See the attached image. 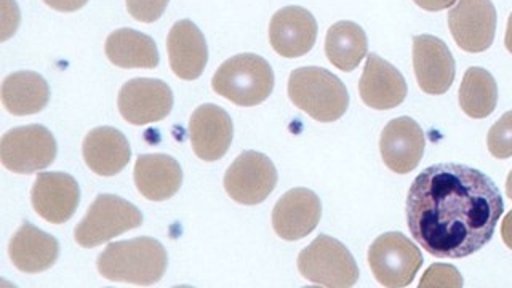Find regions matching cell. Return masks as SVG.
Returning a JSON list of instances; mask_svg holds the SVG:
<instances>
[{"instance_id":"25","label":"cell","mask_w":512,"mask_h":288,"mask_svg":"<svg viewBox=\"0 0 512 288\" xmlns=\"http://www.w3.org/2000/svg\"><path fill=\"white\" fill-rule=\"evenodd\" d=\"M368 52V39L364 29L352 21H338L328 29L325 37V53L330 63L343 72H351L359 66Z\"/></svg>"},{"instance_id":"9","label":"cell","mask_w":512,"mask_h":288,"mask_svg":"<svg viewBox=\"0 0 512 288\" xmlns=\"http://www.w3.org/2000/svg\"><path fill=\"white\" fill-rule=\"evenodd\" d=\"M277 184V170L268 156L245 151L232 162L224 175V189L242 205H258L271 196Z\"/></svg>"},{"instance_id":"23","label":"cell","mask_w":512,"mask_h":288,"mask_svg":"<svg viewBox=\"0 0 512 288\" xmlns=\"http://www.w3.org/2000/svg\"><path fill=\"white\" fill-rule=\"evenodd\" d=\"M104 53L112 64L124 69H156L160 63L154 39L130 28L111 32Z\"/></svg>"},{"instance_id":"10","label":"cell","mask_w":512,"mask_h":288,"mask_svg":"<svg viewBox=\"0 0 512 288\" xmlns=\"http://www.w3.org/2000/svg\"><path fill=\"white\" fill-rule=\"evenodd\" d=\"M448 28L464 52H485L495 40V5L492 0H458L448 12Z\"/></svg>"},{"instance_id":"22","label":"cell","mask_w":512,"mask_h":288,"mask_svg":"<svg viewBox=\"0 0 512 288\" xmlns=\"http://www.w3.org/2000/svg\"><path fill=\"white\" fill-rule=\"evenodd\" d=\"M8 255L20 271L37 274L47 271L56 263L60 256V244L55 237L26 221L13 236Z\"/></svg>"},{"instance_id":"24","label":"cell","mask_w":512,"mask_h":288,"mask_svg":"<svg viewBox=\"0 0 512 288\" xmlns=\"http://www.w3.org/2000/svg\"><path fill=\"white\" fill-rule=\"evenodd\" d=\"M50 88L44 77L32 71L13 72L2 84V103L13 116H31L44 111Z\"/></svg>"},{"instance_id":"34","label":"cell","mask_w":512,"mask_h":288,"mask_svg":"<svg viewBox=\"0 0 512 288\" xmlns=\"http://www.w3.org/2000/svg\"><path fill=\"white\" fill-rule=\"evenodd\" d=\"M506 192H508L509 199L512 200V170L508 175V180H506Z\"/></svg>"},{"instance_id":"29","label":"cell","mask_w":512,"mask_h":288,"mask_svg":"<svg viewBox=\"0 0 512 288\" xmlns=\"http://www.w3.org/2000/svg\"><path fill=\"white\" fill-rule=\"evenodd\" d=\"M170 0H127L128 13L141 23H154L164 15Z\"/></svg>"},{"instance_id":"17","label":"cell","mask_w":512,"mask_h":288,"mask_svg":"<svg viewBox=\"0 0 512 288\" xmlns=\"http://www.w3.org/2000/svg\"><path fill=\"white\" fill-rule=\"evenodd\" d=\"M234 127L228 112L215 104H202L192 112L189 138L199 159L215 162L231 148Z\"/></svg>"},{"instance_id":"13","label":"cell","mask_w":512,"mask_h":288,"mask_svg":"<svg viewBox=\"0 0 512 288\" xmlns=\"http://www.w3.org/2000/svg\"><path fill=\"white\" fill-rule=\"evenodd\" d=\"M80 202L77 181L68 173H39L32 186L31 204L34 212L52 224L71 220Z\"/></svg>"},{"instance_id":"1","label":"cell","mask_w":512,"mask_h":288,"mask_svg":"<svg viewBox=\"0 0 512 288\" xmlns=\"http://www.w3.org/2000/svg\"><path fill=\"white\" fill-rule=\"evenodd\" d=\"M504 212L495 181L477 168L437 164L408 189L405 215L413 239L437 258H466L492 240Z\"/></svg>"},{"instance_id":"30","label":"cell","mask_w":512,"mask_h":288,"mask_svg":"<svg viewBox=\"0 0 512 288\" xmlns=\"http://www.w3.org/2000/svg\"><path fill=\"white\" fill-rule=\"evenodd\" d=\"M44 2L56 12L63 13L77 12L88 4V0H44Z\"/></svg>"},{"instance_id":"33","label":"cell","mask_w":512,"mask_h":288,"mask_svg":"<svg viewBox=\"0 0 512 288\" xmlns=\"http://www.w3.org/2000/svg\"><path fill=\"white\" fill-rule=\"evenodd\" d=\"M504 45L508 48V52L512 55V13L509 16L508 28H506V37H504Z\"/></svg>"},{"instance_id":"12","label":"cell","mask_w":512,"mask_h":288,"mask_svg":"<svg viewBox=\"0 0 512 288\" xmlns=\"http://www.w3.org/2000/svg\"><path fill=\"white\" fill-rule=\"evenodd\" d=\"M416 82L428 95H444L455 80L456 66L444 40L429 34L413 37Z\"/></svg>"},{"instance_id":"2","label":"cell","mask_w":512,"mask_h":288,"mask_svg":"<svg viewBox=\"0 0 512 288\" xmlns=\"http://www.w3.org/2000/svg\"><path fill=\"white\" fill-rule=\"evenodd\" d=\"M167 252L159 240L136 237L109 244L98 256L96 266L104 279L124 284H157L167 271Z\"/></svg>"},{"instance_id":"6","label":"cell","mask_w":512,"mask_h":288,"mask_svg":"<svg viewBox=\"0 0 512 288\" xmlns=\"http://www.w3.org/2000/svg\"><path fill=\"white\" fill-rule=\"evenodd\" d=\"M143 215L128 200L112 194H100L88 208L84 220L74 231L77 244L84 248H95L106 244L114 237L140 228Z\"/></svg>"},{"instance_id":"19","label":"cell","mask_w":512,"mask_h":288,"mask_svg":"<svg viewBox=\"0 0 512 288\" xmlns=\"http://www.w3.org/2000/svg\"><path fill=\"white\" fill-rule=\"evenodd\" d=\"M168 60L175 76L196 80L202 76L208 61L207 40L191 20L173 24L167 37Z\"/></svg>"},{"instance_id":"8","label":"cell","mask_w":512,"mask_h":288,"mask_svg":"<svg viewBox=\"0 0 512 288\" xmlns=\"http://www.w3.org/2000/svg\"><path fill=\"white\" fill-rule=\"evenodd\" d=\"M55 136L44 125L8 130L0 141V160L7 170L32 175L50 167L56 159Z\"/></svg>"},{"instance_id":"32","label":"cell","mask_w":512,"mask_h":288,"mask_svg":"<svg viewBox=\"0 0 512 288\" xmlns=\"http://www.w3.org/2000/svg\"><path fill=\"white\" fill-rule=\"evenodd\" d=\"M501 237H503L504 244L508 245L512 250V210L503 220V226H501Z\"/></svg>"},{"instance_id":"27","label":"cell","mask_w":512,"mask_h":288,"mask_svg":"<svg viewBox=\"0 0 512 288\" xmlns=\"http://www.w3.org/2000/svg\"><path fill=\"white\" fill-rule=\"evenodd\" d=\"M488 151L496 159L512 157V111L506 112L493 124L487 136Z\"/></svg>"},{"instance_id":"21","label":"cell","mask_w":512,"mask_h":288,"mask_svg":"<svg viewBox=\"0 0 512 288\" xmlns=\"http://www.w3.org/2000/svg\"><path fill=\"white\" fill-rule=\"evenodd\" d=\"M133 178L146 199L162 202L180 191L183 170L178 160L167 154H143L136 159Z\"/></svg>"},{"instance_id":"11","label":"cell","mask_w":512,"mask_h":288,"mask_svg":"<svg viewBox=\"0 0 512 288\" xmlns=\"http://www.w3.org/2000/svg\"><path fill=\"white\" fill-rule=\"evenodd\" d=\"M120 116L132 125L160 122L172 112V88L159 79H132L117 96Z\"/></svg>"},{"instance_id":"5","label":"cell","mask_w":512,"mask_h":288,"mask_svg":"<svg viewBox=\"0 0 512 288\" xmlns=\"http://www.w3.org/2000/svg\"><path fill=\"white\" fill-rule=\"evenodd\" d=\"M301 276L320 287H354L359 268L346 245L340 240L320 234L298 256Z\"/></svg>"},{"instance_id":"18","label":"cell","mask_w":512,"mask_h":288,"mask_svg":"<svg viewBox=\"0 0 512 288\" xmlns=\"http://www.w3.org/2000/svg\"><path fill=\"white\" fill-rule=\"evenodd\" d=\"M407 92V82L399 69L370 53L359 82L360 98L368 108L378 111L397 108L404 103Z\"/></svg>"},{"instance_id":"15","label":"cell","mask_w":512,"mask_h":288,"mask_svg":"<svg viewBox=\"0 0 512 288\" xmlns=\"http://www.w3.org/2000/svg\"><path fill=\"white\" fill-rule=\"evenodd\" d=\"M322 204L311 189L295 188L285 192L272 210V228L280 239L295 242L309 236L319 224Z\"/></svg>"},{"instance_id":"16","label":"cell","mask_w":512,"mask_h":288,"mask_svg":"<svg viewBox=\"0 0 512 288\" xmlns=\"http://www.w3.org/2000/svg\"><path fill=\"white\" fill-rule=\"evenodd\" d=\"M426 138L420 125L410 117H399L383 128L380 151L389 170L399 175L410 173L423 159Z\"/></svg>"},{"instance_id":"31","label":"cell","mask_w":512,"mask_h":288,"mask_svg":"<svg viewBox=\"0 0 512 288\" xmlns=\"http://www.w3.org/2000/svg\"><path fill=\"white\" fill-rule=\"evenodd\" d=\"M413 2L428 12H440V10L452 7L456 0H413Z\"/></svg>"},{"instance_id":"7","label":"cell","mask_w":512,"mask_h":288,"mask_svg":"<svg viewBox=\"0 0 512 288\" xmlns=\"http://www.w3.org/2000/svg\"><path fill=\"white\" fill-rule=\"evenodd\" d=\"M368 264L383 287H408L423 266V255L404 234L386 232L368 250Z\"/></svg>"},{"instance_id":"3","label":"cell","mask_w":512,"mask_h":288,"mask_svg":"<svg viewBox=\"0 0 512 288\" xmlns=\"http://www.w3.org/2000/svg\"><path fill=\"white\" fill-rule=\"evenodd\" d=\"M288 96L296 108L324 124L341 119L348 111V88L324 68L295 69L288 79Z\"/></svg>"},{"instance_id":"26","label":"cell","mask_w":512,"mask_h":288,"mask_svg":"<svg viewBox=\"0 0 512 288\" xmlns=\"http://www.w3.org/2000/svg\"><path fill=\"white\" fill-rule=\"evenodd\" d=\"M498 85L484 68H469L460 87V106L471 119H485L496 109Z\"/></svg>"},{"instance_id":"4","label":"cell","mask_w":512,"mask_h":288,"mask_svg":"<svg viewBox=\"0 0 512 288\" xmlns=\"http://www.w3.org/2000/svg\"><path fill=\"white\" fill-rule=\"evenodd\" d=\"M212 87L231 103L252 108L268 100L274 90V71L263 56L240 53L216 69Z\"/></svg>"},{"instance_id":"14","label":"cell","mask_w":512,"mask_h":288,"mask_svg":"<svg viewBox=\"0 0 512 288\" xmlns=\"http://www.w3.org/2000/svg\"><path fill=\"white\" fill-rule=\"evenodd\" d=\"M317 21L298 5L280 8L269 23L271 47L284 58H300L311 52L317 40Z\"/></svg>"},{"instance_id":"20","label":"cell","mask_w":512,"mask_h":288,"mask_svg":"<svg viewBox=\"0 0 512 288\" xmlns=\"http://www.w3.org/2000/svg\"><path fill=\"white\" fill-rule=\"evenodd\" d=\"M82 154L93 173L114 176L127 167L132 149L124 133L117 128L98 127L85 136Z\"/></svg>"},{"instance_id":"28","label":"cell","mask_w":512,"mask_h":288,"mask_svg":"<svg viewBox=\"0 0 512 288\" xmlns=\"http://www.w3.org/2000/svg\"><path fill=\"white\" fill-rule=\"evenodd\" d=\"M420 287H463V277L450 264H432L421 279Z\"/></svg>"}]
</instances>
